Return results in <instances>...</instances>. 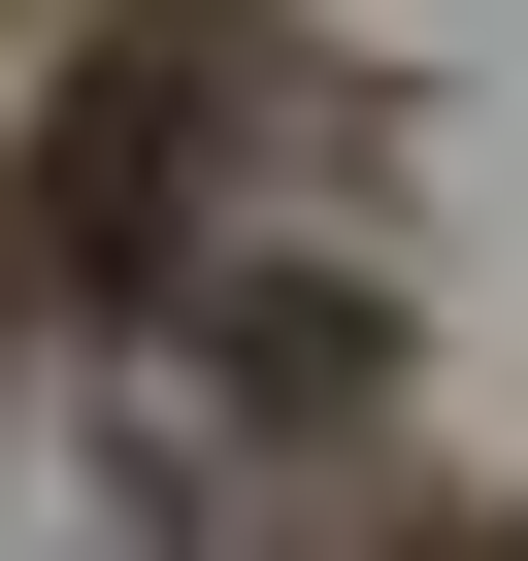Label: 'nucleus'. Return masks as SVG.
Masks as SVG:
<instances>
[{"label":"nucleus","instance_id":"nucleus-1","mask_svg":"<svg viewBox=\"0 0 528 561\" xmlns=\"http://www.w3.org/2000/svg\"><path fill=\"white\" fill-rule=\"evenodd\" d=\"M462 561H528V528H462Z\"/></svg>","mask_w":528,"mask_h":561}]
</instances>
